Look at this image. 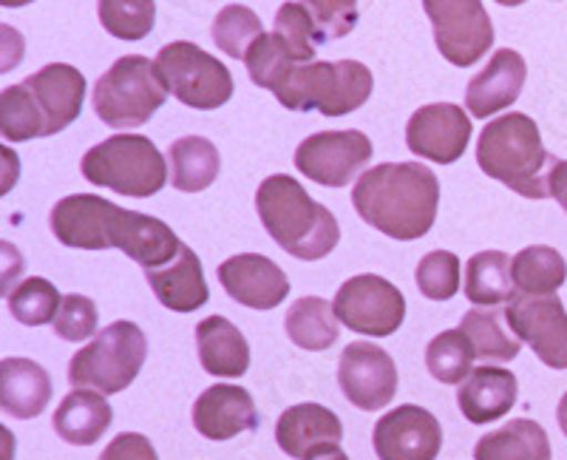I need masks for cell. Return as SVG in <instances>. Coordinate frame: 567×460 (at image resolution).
Wrapping results in <instances>:
<instances>
[{"instance_id":"7c38bea8","label":"cell","mask_w":567,"mask_h":460,"mask_svg":"<svg viewBox=\"0 0 567 460\" xmlns=\"http://www.w3.org/2000/svg\"><path fill=\"white\" fill-rule=\"evenodd\" d=\"M508 325L516 336L530 344L545 367L567 370V310L559 296H523L505 307Z\"/></svg>"},{"instance_id":"52a82bcc","label":"cell","mask_w":567,"mask_h":460,"mask_svg":"<svg viewBox=\"0 0 567 460\" xmlns=\"http://www.w3.org/2000/svg\"><path fill=\"white\" fill-rule=\"evenodd\" d=\"M168 100L156 65L142 54H125L94 85V111L109 129L145 125Z\"/></svg>"},{"instance_id":"1f68e13d","label":"cell","mask_w":567,"mask_h":460,"mask_svg":"<svg viewBox=\"0 0 567 460\" xmlns=\"http://www.w3.org/2000/svg\"><path fill=\"white\" fill-rule=\"evenodd\" d=\"M567 279V262L548 245H530L514 256V285L523 296H556Z\"/></svg>"},{"instance_id":"bcb514c9","label":"cell","mask_w":567,"mask_h":460,"mask_svg":"<svg viewBox=\"0 0 567 460\" xmlns=\"http://www.w3.org/2000/svg\"><path fill=\"white\" fill-rule=\"evenodd\" d=\"M34 0H0V7L3 9H20V7H29Z\"/></svg>"},{"instance_id":"ba28073f","label":"cell","mask_w":567,"mask_h":460,"mask_svg":"<svg viewBox=\"0 0 567 460\" xmlns=\"http://www.w3.org/2000/svg\"><path fill=\"white\" fill-rule=\"evenodd\" d=\"M156 74L165 83L168 94L179 103L199 111L221 109L233 98V74L221 60L207 54L196 43L174 40L162 45L154 60Z\"/></svg>"},{"instance_id":"ab89813d","label":"cell","mask_w":567,"mask_h":460,"mask_svg":"<svg viewBox=\"0 0 567 460\" xmlns=\"http://www.w3.org/2000/svg\"><path fill=\"white\" fill-rule=\"evenodd\" d=\"M414 279L429 301H449L460 293V259L452 251L425 253L414 270Z\"/></svg>"},{"instance_id":"7a4b0ae2","label":"cell","mask_w":567,"mask_h":460,"mask_svg":"<svg viewBox=\"0 0 567 460\" xmlns=\"http://www.w3.org/2000/svg\"><path fill=\"white\" fill-rule=\"evenodd\" d=\"M256 211L270 239L301 262L323 259L341 242L332 211L312 200L296 176H267L256 191Z\"/></svg>"},{"instance_id":"30bf717a","label":"cell","mask_w":567,"mask_h":460,"mask_svg":"<svg viewBox=\"0 0 567 460\" xmlns=\"http://www.w3.org/2000/svg\"><path fill=\"white\" fill-rule=\"evenodd\" d=\"M434 27V43L452 65L468 69L494 45V23L483 0H423Z\"/></svg>"},{"instance_id":"277c9868","label":"cell","mask_w":567,"mask_h":460,"mask_svg":"<svg viewBox=\"0 0 567 460\" xmlns=\"http://www.w3.org/2000/svg\"><path fill=\"white\" fill-rule=\"evenodd\" d=\"M83 176L114 194L145 196L159 194L168 185V165L162 151L142 134H116L85 151Z\"/></svg>"},{"instance_id":"f6af8a7d","label":"cell","mask_w":567,"mask_h":460,"mask_svg":"<svg viewBox=\"0 0 567 460\" xmlns=\"http://www.w3.org/2000/svg\"><path fill=\"white\" fill-rule=\"evenodd\" d=\"M556 418H559V429L565 432V438H567V392L561 396L559 409H556Z\"/></svg>"},{"instance_id":"d4e9b609","label":"cell","mask_w":567,"mask_h":460,"mask_svg":"<svg viewBox=\"0 0 567 460\" xmlns=\"http://www.w3.org/2000/svg\"><path fill=\"white\" fill-rule=\"evenodd\" d=\"M196 347L205 372L216 378H241L250 367V344L225 316H210L196 327Z\"/></svg>"},{"instance_id":"4316f807","label":"cell","mask_w":567,"mask_h":460,"mask_svg":"<svg viewBox=\"0 0 567 460\" xmlns=\"http://www.w3.org/2000/svg\"><path fill=\"white\" fill-rule=\"evenodd\" d=\"M516 296L514 259L503 251H480L465 265V298L474 307L511 305Z\"/></svg>"},{"instance_id":"2e32d148","label":"cell","mask_w":567,"mask_h":460,"mask_svg":"<svg viewBox=\"0 0 567 460\" xmlns=\"http://www.w3.org/2000/svg\"><path fill=\"white\" fill-rule=\"evenodd\" d=\"M343 423L321 403L290 407L276 423V443L296 460H318L341 452Z\"/></svg>"},{"instance_id":"d6a6232c","label":"cell","mask_w":567,"mask_h":460,"mask_svg":"<svg viewBox=\"0 0 567 460\" xmlns=\"http://www.w3.org/2000/svg\"><path fill=\"white\" fill-rule=\"evenodd\" d=\"M245 65H247V72H250V80L258 85V89H267L276 94V91L290 80V74L296 72L301 63L292 58V52L284 45V40L278 38L276 32L270 34L265 32L256 43L250 45Z\"/></svg>"},{"instance_id":"7402d4cb","label":"cell","mask_w":567,"mask_h":460,"mask_svg":"<svg viewBox=\"0 0 567 460\" xmlns=\"http://www.w3.org/2000/svg\"><path fill=\"white\" fill-rule=\"evenodd\" d=\"M516 396H519V384H516L514 372L485 364L460 384L457 403L465 421L483 427V423L508 416L516 403Z\"/></svg>"},{"instance_id":"484cf974","label":"cell","mask_w":567,"mask_h":460,"mask_svg":"<svg viewBox=\"0 0 567 460\" xmlns=\"http://www.w3.org/2000/svg\"><path fill=\"white\" fill-rule=\"evenodd\" d=\"M114 421V409L105 401L103 392L91 389H74L60 401L54 412V432L71 447H91L109 432Z\"/></svg>"},{"instance_id":"8992f818","label":"cell","mask_w":567,"mask_h":460,"mask_svg":"<svg viewBox=\"0 0 567 460\" xmlns=\"http://www.w3.org/2000/svg\"><path fill=\"white\" fill-rule=\"evenodd\" d=\"M148 358V338L134 321H114L74 352L69 361V384L74 389H97L116 396L128 389Z\"/></svg>"},{"instance_id":"5b68a950","label":"cell","mask_w":567,"mask_h":460,"mask_svg":"<svg viewBox=\"0 0 567 460\" xmlns=\"http://www.w3.org/2000/svg\"><path fill=\"white\" fill-rule=\"evenodd\" d=\"M374 78L358 60L301 63L276 91L278 103L290 111H321L323 117H347L372 98Z\"/></svg>"},{"instance_id":"c3c4849f","label":"cell","mask_w":567,"mask_h":460,"mask_svg":"<svg viewBox=\"0 0 567 460\" xmlns=\"http://www.w3.org/2000/svg\"><path fill=\"white\" fill-rule=\"evenodd\" d=\"M321 460H349V458H347V452H343V449H341V452L329 454V458H321Z\"/></svg>"},{"instance_id":"d6986e66","label":"cell","mask_w":567,"mask_h":460,"mask_svg":"<svg viewBox=\"0 0 567 460\" xmlns=\"http://www.w3.org/2000/svg\"><path fill=\"white\" fill-rule=\"evenodd\" d=\"M194 427L207 441H230L258 427L252 396L236 384H213L194 403Z\"/></svg>"},{"instance_id":"cb8c5ba5","label":"cell","mask_w":567,"mask_h":460,"mask_svg":"<svg viewBox=\"0 0 567 460\" xmlns=\"http://www.w3.org/2000/svg\"><path fill=\"white\" fill-rule=\"evenodd\" d=\"M52 401V378L29 358L0 361V407L18 421L38 418Z\"/></svg>"},{"instance_id":"e0dca14e","label":"cell","mask_w":567,"mask_h":460,"mask_svg":"<svg viewBox=\"0 0 567 460\" xmlns=\"http://www.w3.org/2000/svg\"><path fill=\"white\" fill-rule=\"evenodd\" d=\"M219 282L233 301L252 310H272L290 296L281 267L261 253H239L219 265Z\"/></svg>"},{"instance_id":"d590c367","label":"cell","mask_w":567,"mask_h":460,"mask_svg":"<svg viewBox=\"0 0 567 460\" xmlns=\"http://www.w3.org/2000/svg\"><path fill=\"white\" fill-rule=\"evenodd\" d=\"M272 32L284 40V45L290 49L298 63H316L318 45L327 43V34L321 32L310 9L303 3H296V0L278 9Z\"/></svg>"},{"instance_id":"7dc6e473","label":"cell","mask_w":567,"mask_h":460,"mask_svg":"<svg viewBox=\"0 0 567 460\" xmlns=\"http://www.w3.org/2000/svg\"><path fill=\"white\" fill-rule=\"evenodd\" d=\"M496 3H499V7H523V3H528V0H496Z\"/></svg>"},{"instance_id":"8fae6325","label":"cell","mask_w":567,"mask_h":460,"mask_svg":"<svg viewBox=\"0 0 567 460\" xmlns=\"http://www.w3.org/2000/svg\"><path fill=\"white\" fill-rule=\"evenodd\" d=\"M372 160L363 131H318L296 149V168L323 188H347L352 176Z\"/></svg>"},{"instance_id":"f546056e","label":"cell","mask_w":567,"mask_h":460,"mask_svg":"<svg viewBox=\"0 0 567 460\" xmlns=\"http://www.w3.org/2000/svg\"><path fill=\"white\" fill-rule=\"evenodd\" d=\"M221 168V156L207 136H179L171 145V182L182 194L210 188Z\"/></svg>"},{"instance_id":"74e56055","label":"cell","mask_w":567,"mask_h":460,"mask_svg":"<svg viewBox=\"0 0 567 460\" xmlns=\"http://www.w3.org/2000/svg\"><path fill=\"white\" fill-rule=\"evenodd\" d=\"M97 14L111 38L142 40L156 27V0H97Z\"/></svg>"},{"instance_id":"f1b7e54d","label":"cell","mask_w":567,"mask_h":460,"mask_svg":"<svg viewBox=\"0 0 567 460\" xmlns=\"http://www.w3.org/2000/svg\"><path fill=\"white\" fill-rule=\"evenodd\" d=\"M460 330L468 336L474 356L483 361H514L523 350V338L511 330L505 310H496V307L468 310L460 321Z\"/></svg>"},{"instance_id":"4fadbf2b","label":"cell","mask_w":567,"mask_h":460,"mask_svg":"<svg viewBox=\"0 0 567 460\" xmlns=\"http://www.w3.org/2000/svg\"><path fill=\"white\" fill-rule=\"evenodd\" d=\"M338 384L352 407L374 412L398 396V364L378 344L354 341L341 352Z\"/></svg>"},{"instance_id":"4dcf8cb0","label":"cell","mask_w":567,"mask_h":460,"mask_svg":"<svg viewBox=\"0 0 567 460\" xmlns=\"http://www.w3.org/2000/svg\"><path fill=\"white\" fill-rule=\"evenodd\" d=\"M284 330H287V336H290V341L296 347L310 352L329 350L338 341V336H341L336 307L321 296L298 298L296 305L287 310Z\"/></svg>"},{"instance_id":"7bdbcfd3","label":"cell","mask_w":567,"mask_h":460,"mask_svg":"<svg viewBox=\"0 0 567 460\" xmlns=\"http://www.w3.org/2000/svg\"><path fill=\"white\" fill-rule=\"evenodd\" d=\"M100 460H159V454L145 435L123 432L105 447Z\"/></svg>"},{"instance_id":"8d00e7d4","label":"cell","mask_w":567,"mask_h":460,"mask_svg":"<svg viewBox=\"0 0 567 460\" xmlns=\"http://www.w3.org/2000/svg\"><path fill=\"white\" fill-rule=\"evenodd\" d=\"M63 305V296L58 287L43 276H32V279L20 282L12 293H9V313L14 321L27 327H43L54 321Z\"/></svg>"},{"instance_id":"9a60e30c","label":"cell","mask_w":567,"mask_h":460,"mask_svg":"<svg viewBox=\"0 0 567 460\" xmlns=\"http://www.w3.org/2000/svg\"><path fill=\"white\" fill-rule=\"evenodd\" d=\"M471 143V120L454 103L423 105L406 125V145L420 160L437 165L457 163Z\"/></svg>"},{"instance_id":"f35d334b","label":"cell","mask_w":567,"mask_h":460,"mask_svg":"<svg viewBox=\"0 0 567 460\" xmlns=\"http://www.w3.org/2000/svg\"><path fill=\"white\" fill-rule=\"evenodd\" d=\"M261 34H265L261 18L250 7H239V3L225 7L216 14V20H213V43L219 45L227 58L245 60L247 52H250V45Z\"/></svg>"},{"instance_id":"9c48e42d","label":"cell","mask_w":567,"mask_h":460,"mask_svg":"<svg viewBox=\"0 0 567 460\" xmlns=\"http://www.w3.org/2000/svg\"><path fill=\"white\" fill-rule=\"evenodd\" d=\"M336 316L352 333L372 338H386L400 330L406 318V298L383 276L361 273L343 282L336 293Z\"/></svg>"},{"instance_id":"44dd1931","label":"cell","mask_w":567,"mask_h":460,"mask_svg":"<svg viewBox=\"0 0 567 460\" xmlns=\"http://www.w3.org/2000/svg\"><path fill=\"white\" fill-rule=\"evenodd\" d=\"M114 202L94 194H74L60 200L52 208V234L60 245L78 251H111L109 222Z\"/></svg>"},{"instance_id":"e575fe53","label":"cell","mask_w":567,"mask_h":460,"mask_svg":"<svg viewBox=\"0 0 567 460\" xmlns=\"http://www.w3.org/2000/svg\"><path fill=\"white\" fill-rule=\"evenodd\" d=\"M0 134L9 143H29L34 136H45L43 114L27 83L9 85L0 94Z\"/></svg>"},{"instance_id":"5bb4252c","label":"cell","mask_w":567,"mask_h":460,"mask_svg":"<svg viewBox=\"0 0 567 460\" xmlns=\"http://www.w3.org/2000/svg\"><path fill=\"white\" fill-rule=\"evenodd\" d=\"M372 443L381 460H437L443 427L429 409L403 403L374 423Z\"/></svg>"},{"instance_id":"83f0119b","label":"cell","mask_w":567,"mask_h":460,"mask_svg":"<svg viewBox=\"0 0 567 460\" xmlns=\"http://www.w3.org/2000/svg\"><path fill=\"white\" fill-rule=\"evenodd\" d=\"M474 460H550L548 432L530 418H516L483 435L474 447Z\"/></svg>"},{"instance_id":"ffe728a7","label":"cell","mask_w":567,"mask_h":460,"mask_svg":"<svg viewBox=\"0 0 567 460\" xmlns=\"http://www.w3.org/2000/svg\"><path fill=\"white\" fill-rule=\"evenodd\" d=\"M525 78H528V63L523 54L514 49L494 52L488 65L465 89V105H468L471 117L488 120L496 111L516 103L525 89Z\"/></svg>"},{"instance_id":"836d02e7","label":"cell","mask_w":567,"mask_h":460,"mask_svg":"<svg viewBox=\"0 0 567 460\" xmlns=\"http://www.w3.org/2000/svg\"><path fill=\"white\" fill-rule=\"evenodd\" d=\"M474 347L463 330H443L425 347V367L440 384H463L471 376Z\"/></svg>"},{"instance_id":"603a6c76","label":"cell","mask_w":567,"mask_h":460,"mask_svg":"<svg viewBox=\"0 0 567 460\" xmlns=\"http://www.w3.org/2000/svg\"><path fill=\"white\" fill-rule=\"evenodd\" d=\"M145 276H148V285L159 298V305L174 313H194L205 307L210 298L199 256L187 245H182L179 256L171 265L145 270Z\"/></svg>"},{"instance_id":"b9f144b4","label":"cell","mask_w":567,"mask_h":460,"mask_svg":"<svg viewBox=\"0 0 567 460\" xmlns=\"http://www.w3.org/2000/svg\"><path fill=\"white\" fill-rule=\"evenodd\" d=\"M327 40L347 38L358 27V0H303Z\"/></svg>"},{"instance_id":"6da1fadb","label":"cell","mask_w":567,"mask_h":460,"mask_svg":"<svg viewBox=\"0 0 567 460\" xmlns=\"http://www.w3.org/2000/svg\"><path fill=\"white\" fill-rule=\"evenodd\" d=\"M352 205L367 225L398 242L423 239L440 208V182L420 163H383L354 182Z\"/></svg>"},{"instance_id":"ee69618b","label":"cell","mask_w":567,"mask_h":460,"mask_svg":"<svg viewBox=\"0 0 567 460\" xmlns=\"http://www.w3.org/2000/svg\"><path fill=\"white\" fill-rule=\"evenodd\" d=\"M548 185H550V196L559 202L561 211L567 214V160H556Z\"/></svg>"},{"instance_id":"3957f363","label":"cell","mask_w":567,"mask_h":460,"mask_svg":"<svg viewBox=\"0 0 567 460\" xmlns=\"http://www.w3.org/2000/svg\"><path fill=\"white\" fill-rule=\"evenodd\" d=\"M477 165L485 176L508 185L514 194L528 200L550 196V171L556 160L542 145L539 125L519 111L491 120L480 134Z\"/></svg>"},{"instance_id":"ac0fdd59","label":"cell","mask_w":567,"mask_h":460,"mask_svg":"<svg viewBox=\"0 0 567 460\" xmlns=\"http://www.w3.org/2000/svg\"><path fill=\"white\" fill-rule=\"evenodd\" d=\"M45 123V136H54L80 120L85 103V78L69 63H49L23 80Z\"/></svg>"},{"instance_id":"60d3db41","label":"cell","mask_w":567,"mask_h":460,"mask_svg":"<svg viewBox=\"0 0 567 460\" xmlns=\"http://www.w3.org/2000/svg\"><path fill=\"white\" fill-rule=\"evenodd\" d=\"M97 305L89 296L71 293V296H63V305H60V313L52 321V327L54 336L74 344L94 336L97 333Z\"/></svg>"}]
</instances>
